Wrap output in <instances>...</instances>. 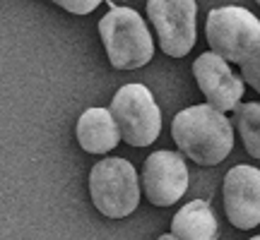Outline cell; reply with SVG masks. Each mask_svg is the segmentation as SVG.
Returning a JSON list of instances; mask_svg holds the SVG:
<instances>
[{"instance_id":"6da1fadb","label":"cell","mask_w":260,"mask_h":240,"mask_svg":"<svg viewBox=\"0 0 260 240\" xmlns=\"http://www.w3.org/2000/svg\"><path fill=\"white\" fill-rule=\"evenodd\" d=\"M171 137L198 166H217L232 154L234 125L210 103H200L176 113L171 123Z\"/></svg>"},{"instance_id":"7a4b0ae2","label":"cell","mask_w":260,"mask_h":240,"mask_svg":"<svg viewBox=\"0 0 260 240\" xmlns=\"http://www.w3.org/2000/svg\"><path fill=\"white\" fill-rule=\"evenodd\" d=\"M99 36L106 48L109 63L116 70H138L152 60L154 41L145 19L133 8L113 5L99 19Z\"/></svg>"},{"instance_id":"3957f363","label":"cell","mask_w":260,"mask_h":240,"mask_svg":"<svg viewBox=\"0 0 260 240\" xmlns=\"http://www.w3.org/2000/svg\"><path fill=\"white\" fill-rule=\"evenodd\" d=\"M89 194L106 219H125L140 204V180L128 158H104L89 171Z\"/></svg>"},{"instance_id":"277c9868","label":"cell","mask_w":260,"mask_h":240,"mask_svg":"<svg viewBox=\"0 0 260 240\" xmlns=\"http://www.w3.org/2000/svg\"><path fill=\"white\" fill-rule=\"evenodd\" d=\"M111 115L130 147H149L161 132V111L145 84H125L111 99Z\"/></svg>"},{"instance_id":"5b68a950","label":"cell","mask_w":260,"mask_h":240,"mask_svg":"<svg viewBox=\"0 0 260 240\" xmlns=\"http://www.w3.org/2000/svg\"><path fill=\"white\" fill-rule=\"evenodd\" d=\"M205 36L212 53L226 63H241L246 53L260 41V19L239 5L214 8L205 22Z\"/></svg>"},{"instance_id":"8992f818","label":"cell","mask_w":260,"mask_h":240,"mask_svg":"<svg viewBox=\"0 0 260 240\" xmlns=\"http://www.w3.org/2000/svg\"><path fill=\"white\" fill-rule=\"evenodd\" d=\"M147 17L157 31L159 48L169 58H183L195 46V0H147Z\"/></svg>"},{"instance_id":"52a82bcc","label":"cell","mask_w":260,"mask_h":240,"mask_svg":"<svg viewBox=\"0 0 260 240\" xmlns=\"http://www.w3.org/2000/svg\"><path fill=\"white\" fill-rule=\"evenodd\" d=\"M140 185L145 197L154 207H171L176 204L188 190V168L186 161L176 151H154L149 154Z\"/></svg>"},{"instance_id":"ba28073f","label":"cell","mask_w":260,"mask_h":240,"mask_svg":"<svg viewBox=\"0 0 260 240\" xmlns=\"http://www.w3.org/2000/svg\"><path fill=\"white\" fill-rule=\"evenodd\" d=\"M222 197L234 228L251 231L260 223V171L255 166H234L224 176Z\"/></svg>"},{"instance_id":"9c48e42d","label":"cell","mask_w":260,"mask_h":240,"mask_svg":"<svg viewBox=\"0 0 260 240\" xmlns=\"http://www.w3.org/2000/svg\"><path fill=\"white\" fill-rule=\"evenodd\" d=\"M193 74L200 92L207 99V103L212 108H217L219 113L234 111L241 103V96L246 92L243 79L239 74H234L229 63L224 58H219L217 53L210 51V53H203V56L195 58Z\"/></svg>"},{"instance_id":"30bf717a","label":"cell","mask_w":260,"mask_h":240,"mask_svg":"<svg viewBox=\"0 0 260 240\" xmlns=\"http://www.w3.org/2000/svg\"><path fill=\"white\" fill-rule=\"evenodd\" d=\"M75 135L87 154H106L118 147V142H121V132H118V125H116L111 111L99 108V106L87 108L80 115Z\"/></svg>"},{"instance_id":"8fae6325","label":"cell","mask_w":260,"mask_h":240,"mask_svg":"<svg viewBox=\"0 0 260 240\" xmlns=\"http://www.w3.org/2000/svg\"><path fill=\"white\" fill-rule=\"evenodd\" d=\"M171 235L178 240H217V216H214L210 202L193 199L183 209H178L171 221Z\"/></svg>"},{"instance_id":"7c38bea8","label":"cell","mask_w":260,"mask_h":240,"mask_svg":"<svg viewBox=\"0 0 260 240\" xmlns=\"http://www.w3.org/2000/svg\"><path fill=\"white\" fill-rule=\"evenodd\" d=\"M234 125L241 135L246 151L260 161V103H239L234 108Z\"/></svg>"},{"instance_id":"4fadbf2b","label":"cell","mask_w":260,"mask_h":240,"mask_svg":"<svg viewBox=\"0 0 260 240\" xmlns=\"http://www.w3.org/2000/svg\"><path fill=\"white\" fill-rule=\"evenodd\" d=\"M239 65H241L243 82L251 84L253 89L260 94V41L246 53V58H243Z\"/></svg>"},{"instance_id":"5bb4252c","label":"cell","mask_w":260,"mask_h":240,"mask_svg":"<svg viewBox=\"0 0 260 240\" xmlns=\"http://www.w3.org/2000/svg\"><path fill=\"white\" fill-rule=\"evenodd\" d=\"M51 3L60 5L63 10L73 12V15H89V12H94L102 5L104 0H51Z\"/></svg>"},{"instance_id":"9a60e30c","label":"cell","mask_w":260,"mask_h":240,"mask_svg":"<svg viewBox=\"0 0 260 240\" xmlns=\"http://www.w3.org/2000/svg\"><path fill=\"white\" fill-rule=\"evenodd\" d=\"M157 240H178V238H176V235H171V233H167V235H159Z\"/></svg>"},{"instance_id":"2e32d148","label":"cell","mask_w":260,"mask_h":240,"mask_svg":"<svg viewBox=\"0 0 260 240\" xmlns=\"http://www.w3.org/2000/svg\"><path fill=\"white\" fill-rule=\"evenodd\" d=\"M251 240H260V235H255V238H251Z\"/></svg>"},{"instance_id":"e0dca14e","label":"cell","mask_w":260,"mask_h":240,"mask_svg":"<svg viewBox=\"0 0 260 240\" xmlns=\"http://www.w3.org/2000/svg\"><path fill=\"white\" fill-rule=\"evenodd\" d=\"M255 3H258V5H260V0H255Z\"/></svg>"}]
</instances>
